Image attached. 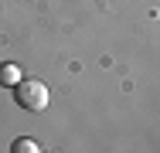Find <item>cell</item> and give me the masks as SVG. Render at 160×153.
Segmentation results:
<instances>
[{"instance_id":"obj_1","label":"cell","mask_w":160,"mask_h":153,"mask_svg":"<svg viewBox=\"0 0 160 153\" xmlns=\"http://www.w3.org/2000/svg\"><path fill=\"white\" fill-rule=\"evenodd\" d=\"M17 102H21V109H28V112H41V109H48V85L44 82H38V78H21L17 85Z\"/></svg>"},{"instance_id":"obj_2","label":"cell","mask_w":160,"mask_h":153,"mask_svg":"<svg viewBox=\"0 0 160 153\" xmlns=\"http://www.w3.org/2000/svg\"><path fill=\"white\" fill-rule=\"evenodd\" d=\"M0 82H3V85H17V82H21V68H17V65H3V68H0Z\"/></svg>"},{"instance_id":"obj_3","label":"cell","mask_w":160,"mask_h":153,"mask_svg":"<svg viewBox=\"0 0 160 153\" xmlns=\"http://www.w3.org/2000/svg\"><path fill=\"white\" fill-rule=\"evenodd\" d=\"M10 150H14V153H41V146H38L34 140H28V136H21V140H17Z\"/></svg>"}]
</instances>
